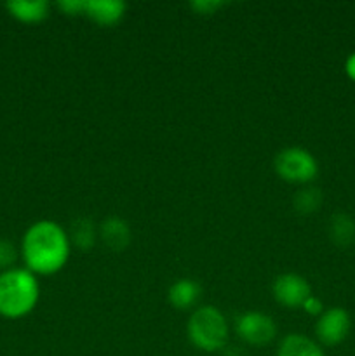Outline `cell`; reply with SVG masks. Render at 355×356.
Wrapping results in <instances>:
<instances>
[{
    "instance_id": "3957f363",
    "label": "cell",
    "mask_w": 355,
    "mask_h": 356,
    "mask_svg": "<svg viewBox=\"0 0 355 356\" xmlns=\"http://www.w3.org/2000/svg\"><path fill=\"white\" fill-rule=\"evenodd\" d=\"M188 339L198 350L212 351L221 350L228 341V323L225 316L214 306H202L195 309L187 325Z\"/></svg>"
},
{
    "instance_id": "ac0fdd59",
    "label": "cell",
    "mask_w": 355,
    "mask_h": 356,
    "mask_svg": "<svg viewBox=\"0 0 355 356\" xmlns=\"http://www.w3.org/2000/svg\"><path fill=\"white\" fill-rule=\"evenodd\" d=\"M223 6V2H214V0H197V2H191L190 7L194 10H197L198 14H212L214 10H218Z\"/></svg>"
},
{
    "instance_id": "d6986e66",
    "label": "cell",
    "mask_w": 355,
    "mask_h": 356,
    "mask_svg": "<svg viewBox=\"0 0 355 356\" xmlns=\"http://www.w3.org/2000/svg\"><path fill=\"white\" fill-rule=\"evenodd\" d=\"M303 309H305L308 315H319V313H322V302H320V299L310 296L305 301V305H303Z\"/></svg>"
},
{
    "instance_id": "ffe728a7",
    "label": "cell",
    "mask_w": 355,
    "mask_h": 356,
    "mask_svg": "<svg viewBox=\"0 0 355 356\" xmlns=\"http://www.w3.org/2000/svg\"><path fill=\"white\" fill-rule=\"evenodd\" d=\"M345 72H347V75L355 82V52L348 56L347 63H345Z\"/></svg>"
},
{
    "instance_id": "7c38bea8",
    "label": "cell",
    "mask_w": 355,
    "mask_h": 356,
    "mask_svg": "<svg viewBox=\"0 0 355 356\" xmlns=\"http://www.w3.org/2000/svg\"><path fill=\"white\" fill-rule=\"evenodd\" d=\"M277 356H324L319 344L301 334H289L278 344Z\"/></svg>"
},
{
    "instance_id": "e0dca14e",
    "label": "cell",
    "mask_w": 355,
    "mask_h": 356,
    "mask_svg": "<svg viewBox=\"0 0 355 356\" xmlns=\"http://www.w3.org/2000/svg\"><path fill=\"white\" fill-rule=\"evenodd\" d=\"M59 9L68 16H79V14H86V2L82 0H61L58 3Z\"/></svg>"
},
{
    "instance_id": "2e32d148",
    "label": "cell",
    "mask_w": 355,
    "mask_h": 356,
    "mask_svg": "<svg viewBox=\"0 0 355 356\" xmlns=\"http://www.w3.org/2000/svg\"><path fill=\"white\" fill-rule=\"evenodd\" d=\"M17 254H16V247L13 245L7 240H0V271H7L10 270V266L16 261Z\"/></svg>"
},
{
    "instance_id": "52a82bcc",
    "label": "cell",
    "mask_w": 355,
    "mask_h": 356,
    "mask_svg": "<svg viewBox=\"0 0 355 356\" xmlns=\"http://www.w3.org/2000/svg\"><path fill=\"white\" fill-rule=\"evenodd\" d=\"M350 332V316L345 309L331 308L320 315L315 325V334L319 341L326 346H336Z\"/></svg>"
},
{
    "instance_id": "5b68a950",
    "label": "cell",
    "mask_w": 355,
    "mask_h": 356,
    "mask_svg": "<svg viewBox=\"0 0 355 356\" xmlns=\"http://www.w3.org/2000/svg\"><path fill=\"white\" fill-rule=\"evenodd\" d=\"M237 334L240 339L253 346H265L275 339L277 325L274 318L260 312L244 313L237 320Z\"/></svg>"
},
{
    "instance_id": "4fadbf2b",
    "label": "cell",
    "mask_w": 355,
    "mask_h": 356,
    "mask_svg": "<svg viewBox=\"0 0 355 356\" xmlns=\"http://www.w3.org/2000/svg\"><path fill=\"white\" fill-rule=\"evenodd\" d=\"M329 238L334 245L348 247L355 240V221L347 214H334L329 221Z\"/></svg>"
},
{
    "instance_id": "5bb4252c",
    "label": "cell",
    "mask_w": 355,
    "mask_h": 356,
    "mask_svg": "<svg viewBox=\"0 0 355 356\" xmlns=\"http://www.w3.org/2000/svg\"><path fill=\"white\" fill-rule=\"evenodd\" d=\"M70 240L75 243L79 249L89 250L96 242V226L90 219L80 218L73 221L72 228H70Z\"/></svg>"
},
{
    "instance_id": "6da1fadb",
    "label": "cell",
    "mask_w": 355,
    "mask_h": 356,
    "mask_svg": "<svg viewBox=\"0 0 355 356\" xmlns=\"http://www.w3.org/2000/svg\"><path fill=\"white\" fill-rule=\"evenodd\" d=\"M68 257L70 238L58 222L38 221L24 233L23 259L31 273H58Z\"/></svg>"
},
{
    "instance_id": "30bf717a",
    "label": "cell",
    "mask_w": 355,
    "mask_h": 356,
    "mask_svg": "<svg viewBox=\"0 0 355 356\" xmlns=\"http://www.w3.org/2000/svg\"><path fill=\"white\" fill-rule=\"evenodd\" d=\"M202 296L200 285L195 280H178L169 289V302L176 309H190L198 302Z\"/></svg>"
},
{
    "instance_id": "8992f818",
    "label": "cell",
    "mask_w": 355,
    "mask_h": 356,
    "mask_svg": "<svg viewBox=\"0 0 355 356\" xmlns=\"http://www.w3.org/2000/svg\"><path fill=\"white\" fill-rule=\"evenodd\" d=\"M274 298L285 308H303L306 299L312 296L310 284L298 273L278 275L274 282Z\"/></svg>"
},
{
    "instance_id": "7a4b0ae2",
    "label": "cell",
    "mask_w": 355,
    "mask_h": 356,
    "mask_svg": "<svg viewBox=\"0 0 355 356\" xmlns=\"http://www.w3.org/2000/svg\"><path fill=\"white\" fill-rule=\"evenodd\" d=\"M37 301L38 282L30 270L10 268L0 273V315L6 318L26 316Z\"/></svg>"
},
{
    "instance_id": "ba28073f",
    "label": "cell",
    "mask_w": 355,
    "mask_h": 356,
    "mask_svg": "<svg viewBox=\"0 0 355 356\" xmlns=\"http://www.w3.org/2000/svg\"><path fill=\"white\" fill-rule=\"evenodd\" d=\"M125 3L120 0H87L86 16L101 26H113L124 17Z\"/></svg>"
},
{
    "instance_id": "9a60e30c",
    "label": "cell",
    "mask_w": 355,
    "mask_h": 356,
    "mask_svg": "<svg viewBox=\"0 0 355 356\" xmlns=\"http://www.w3.org/2000/svg\"><path fill=\"white\" fill-rule=\"evenodd\" d=\"M320 204H322V193L319 188H305V190L298 191L294 197V209L303 216L319 211Z\"/></svg>"
},
{
    "instance_id": "8fae6325",
    "label": "cell",
    "mask_w": 355,
    "mask_h": 356,
    "mask_svg": "<svg viewBox=\"0 0 355 356\" xmlns=\"http://www.w3.org/2000/svg\"><path fill=\"white\" fill-rule=\"evenodd\" d=\"M7 9L21 23H40L47 17L49 3L45 0H13L7 3Z\"/></svg>"
},
{
    "instance_id": "277c9868",
    "label": "cell",
    "mask_w": 355,
    "mask_h": 356,
    "mask_svg": "<svg viewBox=\"0 0 355 356\" xmlns=\"http://www.w3.org/2000/svg\"><path fill=\"white\" fill-rule=\"evenodd\" d=\"M275 172L287 183H310L319 174V163L305 148H285L275 156Z\"/></svg>"
},
{
    "instance_id": "9c48e42d",
    "label": "cell",
    "mask_w": 355,
    "mask_h": 356,
    "mask_svg": "<svg viewBox=\"0 0 355 356\" xmlns=\"http://www.w3.org/2000/svg\"><path fill=\"white\" fill-rule=\"evenodd\" d=\"M100 236L104 245L113 252H122L131 242V229L120 218H108L101 222Z\"/></svg>"
}]
</instances>
